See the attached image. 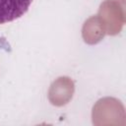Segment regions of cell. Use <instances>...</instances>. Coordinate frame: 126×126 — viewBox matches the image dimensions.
I'll use <instances>...</instances> for the list:
<instances>
[{
    "instance_id": "cell-1",
    "label": "cell",
    "mask_w": 126,
    "mask_h": 126,
    "mask_svg": "<svg viewBox=\"0 0 126 126\" xmlns=\"http://www.w3.org/2000/svg\"><path fill=\"white\" fill-rule=\"evenodd\" d=\"M97 16L101 20L107 34H117L125 23L123 1L120 4L118 0H105L101 3Z\"/></svg>"
},
{
    "instance_id": "cell-2",
    "label": "cell",
    "mask_w": 126,
    "mask_h": 126,
    "mask_svg": "<svg viewBox=\"0 0 126 126\" xmlns=\"http://www.w3.org/2000/svg\"><path fill=\"white\" fill-rule=\"evenodd\" d=\"M74 90V83L69 77H60L51 84L48 92V99L53 105H64L72 98Z\"/></svg>"
},
{
    "instance_id": "cell-3",
    "label": "cell",
    "mask_w": 126,
    "mask_h": 126,
    "mask_svg": "<svg viewBox=\"0 0 126 126\" xmlns=\"http://www.w3.org/2000/svg\"><path fill=\"white\" fill-rule=\"evenodd\" d=\"M32 2V0H0V25L24 16Z\"/></svg>"
},
{
    "instance_id": "cell-4",
    "label": "cell",
    "mask_w": 126,
    "mask_h": 126,
    "mask_svg": "<svg viewBox=\"0 0 126 126\" xmlns=\"http://www.w3.org/2000/svg\"><path fill=\"white\" fill-rule=\"evenodd\" d=\"M105 28L98 16H93L88 19L82 30V35L85 42L94 44L99 42L105 35Z\"/></svg>"
}]
</instances>
